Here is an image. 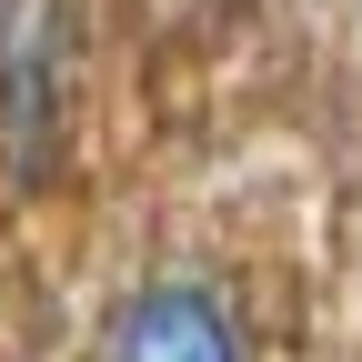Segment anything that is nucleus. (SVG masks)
<instances>
[{
    "label": "nucleus",
    "mask_w": 362,
    "mask_h": 362,
    "mask_svg": "<svg viewBox=\"0 0 362 362\" xmlns=\"http://www.w3.org/2000/svg\"><path fill=\"white\" fill-rule=\"evenodd\" d=\"M61 111H71V21H61V0H0V151L30 181L61 151Z\"/></svg>",
    "instance_id": "1"
},
{
    "label": "nucleus",
    "mask_w": 362,
    "mask_h": 362,
    "mask_svg": "<svg viewBox=\"0 0 362 362\" xmlns=\"http://www.w3.org/2000/svg\"><path fill=\"white\" fill-rule=\"evenodd\" d=\"M101 362H242V322H232V302H221L211 282L161 272V282H141L121 302Z\"/></svg>",
    "instance_id": "2"
}]
</instances>
